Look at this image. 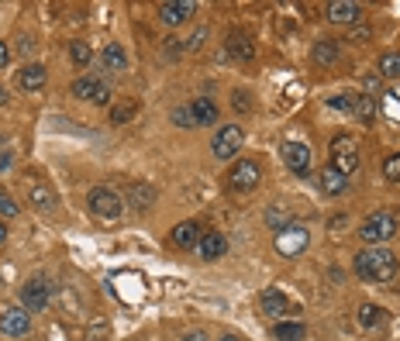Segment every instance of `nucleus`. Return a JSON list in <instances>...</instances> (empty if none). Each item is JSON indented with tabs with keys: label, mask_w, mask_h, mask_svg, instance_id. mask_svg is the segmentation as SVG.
<instances>
[{
	"label": "nucleus",
	"mask_w": 400,
	"mask_h": 341,
	"mask_svg": "<svg viewBox=\"0 0 400 341\" xmlns=\"http://www.w3.org/2000/svg\"><path fill=\"white\" fill-rule=\"evenodd\" d=\"M73 97H80V100H94V103H107L110 100V86L97 80V76H80L76 83H73Z\"/></svg>",
	"instance_id": "9d476101"
},
{
	"label": "nucleus",
	"mask_w": 400,
	"mask_h": 341,
	"mask_svg": "<svg viewBox=\"0 0 400 341\" xmlns=\"http://www.w3.org/2000/svg\"><path fill=\"white\" fill-rule=\"evenodd\" d=\"M380 76L400 80V52H383L380 56Z\"/></svg>",
	"instance_id": "c85d7f7f"
},
{
	"label": "nucleus",
	"mask_w": 400,
	"mask_h": 341,
	"mask_svg": "<svg viewBox=\"0 0 400 341\" xmlns=\"http://www.w3.org/2000/svg\"><path fill=\"white\" fill-rule=\"evenodd\" d=\"M28 200H31L38 210H45V214L56 210V193H52L45 183H31V186H28Z\"/></svg>",
	"instance_id": "4be33fe9"
},
{
	"label": "nucleus",
	"mask_w": 400,
	"mask_h": 341,
	"mask_svg": "<svg viewBox=\"0 0 400 341\" xmlns=\"http://www.w3.org/2000/svg\"><path fill=\"white\" fill-rule=\"evenodd\" d=\"M324 10H328V21H331V24H356L359 14H362V7L352 3V0H335V3H328Z\"/></svg>",
	"instance_id": "2eb2a0df"
},
{
	"label": "nucleus",
	"mask_w": 400,
	"mask_h": 341,
	"mask_svg": "<svg viewBox=\"0 0 400 341\" xmlns=\"http://www.w3.org/2000/svg\"><path fill=\"white\" fill-rule=\"evenodd\" d=\"M128 203H131L135 210H149V207L156 203V186H152V183H131V186H128Z\"/></svg>",
	"instance_id": "aec40b11"
},
{
	"label": "nucleus",
	"mask_w": 400,
	"mask_h": 341,
	"mask_svg": "<svg viewBox=\"0 0 400 341\" xmlns=\"http://www.w3.org/2000/svg\"><path fill=\"white\" fill-rule=\"evenodd\" d=\"M328 107H331V110L349 114V110L356 107V97H352V93H338V97H331V100H328Z\"/></svg>",
	"instance_id": "473e14b6"
},
{
	"label": "nucleus",
	"mask_w": 400,
	"mask_h": 341,
	"mask_svg": "<svg viewBox=\"0 0 400 341\" xmlns=\"http://www.w3.org/2000/svg\"><path fill=\"white\" fill-rule=\"evenodd\" d=\"M259 166L252 163V159H242V163H235L231 172H228V186L231 190H238V193H249V190H256L259 186Z\"/></svg>",
	"instance_id": "0eeeda50"
},
{
	"label": "nucleus",
	"mask_w": 400,
	"mask_h": 341,
	"mask_svg": "<svg viewBox=\"0 0 400 341\" xmlns=\"http://www.w3.org/2000/svg\"><path fill=\"white\" fill-rule=\"evenodd\" d=\"M262 310L269 317H283V314H297V303H290L283 290H262Z\"/></svg>",
	"instance_id": "9b49d317"
},
{
	"label": "nucleus",
	"mask_w": 400,
	"mask_h": 341,
	"mask_svg": "<svg viewBox=\"0 0 400 341\" xmlns=\"http://www.w3.org/2000/svg\"><path fill=\"white\" fill-rule=\"evenodd\" d=\"M197 252H200L203 262H214V258H221L224 252H228V238H224V235H217V231H207V235L200 238Z\"/></svg>",
	"instance_id": "f3484780"
},
{
	"label": "nucleus",
	"mask_w": 400,
	"mask_h": 341,
	"mask_svg": "<svg viewBox=\"0 0 400 341\" xmlns=\"http://www.w3.org/2000/svg\"><path fill=\"white\" fill-rule=\"evenodd\" d=\"M266 221H269V228H273V231H283V228H290V224H294L290 210H280V207H269V210H266Z\"/></svg>",
	"instance_id": "c756f323"
},
{
	"label": "nucleus",
	"mask_w": 400,
	"mask_h": 341,
	"mask_svg": "<svg viewBox=\"0 0 400 341\" xmlns=\"http://www.w3.org/2000/svg\"><path fill=\"white\" fill-rule=\"evenodd\" d=\"M273 338L276 341H303L307 338V328H303L300 321H280V324L273 328Z\"/></svg>",
	"instance_id": "393cba45"
},
{
	"label": "nucleus",
	"mask_w": 400,
	"mask_h": 341,
	"mask_svg": "<svg viewBox=\"0 0 400 341\" xmlns=\"http://www.w3.org/2000/svg\"><path fill=\"white\" fill-rule=\"evenodd\" d=\"M203 38H207V28H197V31L187 38V49H190V52H197L200 45H203Z\"/></svg>",
	"instance_id": "58836bf2"
},
{
	"label": "nucleus",
	"mask_w": 400,
	"mask_h": 341,
	"mask_svg": "<svg viewBox=\"0 0 400 341\" xmlns=\"http://www.w3.org/2000/svg\"><path fill=\"white\" fill-rule=\"evenodd\" d=\"M383 176H387V179H394V183H400V152H397V156H390V159L383 163Z\"/></svg>",
	"instance_id": "c9c22d12"
},
{
	"label": "nucleus",
	"mask_w": 400,
	"mask_h": 341,
	"mask_svg": "<svg viewBox=\"0 0 400 341\" xmlns=\"http://www.w3.org/2000/svg\"><path fill=\"white\" fill-rule=\"evenodd\" d=\"M10 63V49H7V42H0V69Z\"/></svg>",
	"instance_id": "a19ab883"
},
{
	"label": "nucleus",
	"mask_w": 400,
	"mask_h": 341,
	"mask_svg": "<svg viewBox=\"0 0 400 341\" xmlns=\"http://www.w3.org/2000/svg\"><path fill=\"white\" fill-rule=\"evenodd\" d=\"M7 242V224H0V245Z\"/></svg>",
	"instance_id": "a18cd8bd"
},
{
	"label": "nucleus",
	"mask_w": 400,
	"mask_h": 341,
	"mask_svg": "<svg viewBox=\"0 0 400 341\" xmlns=\"http://www.w3.org/2000/svg\"><path fill=\"white\" fill-rule=\"evenodd\" d=\"M242 142H245L242 128H238V124H224V128L214 135V142H210V152H214V159L228 163V159H235V156L242 152Z\"/></svg>",
	"instance_id": "39448f33"
},
{
	"label": "nucleus",
	"mask_w": 400,
	"mask_h": 341,
	"mask_svg": "<svg viewBox=\"0 0 400 341\" xmlns=\"http://www.w3.org/2000/svg\"><path fill=\"white\" fill-rule=\"evenodd\" d=\"M194 10H197V3H190V0H173V3H162V7H159V17H162L169 28H176V24L190 21Z\"/></svg>",
	"instance_id": "4468645a"
},
{
	"label": "nucleus",
	"mask_w": 400,
	"mask_h": 341,
	"mask_svg": "<svg viewBox=\"0 0 400 341\" xmlns=\"http://www.w3.org/2000/svg\"><path fill=\"white\" fill-rule=\"evenodd\" d=\"M173 124L176 128H194L197 121H194V110L190 107H173Z\"/></svg>",
	"instance_id": "72a5a7b5"
},
{
	"label": "nucleus",
	"mask_w": 400,
	"mask_h": 341,
	"mask_svg": "<svg viewBox=\"0 0 400 341\" xmlns=\"http://www.w3.org/2000/svg\"><path fill=\"white\" fill-rule=\"evenodd\" d=\"M317 186H321V193H328V197H338V193H345L349 179H345L342 172L335 169V166H324V169L317 172Z\"/></svg>",
	"instance_id": "a211bd4d"
},
{
	"label": "nucleus",
	"mask_w": 400,
	"mask_h": 341,
	"mask_svg": "<svg viewBox=\"0 0 400 341\" xmlns=\"http://www.w3.org/2000/svg\"><path fill=\"white\" fill-rule=\"evenodd\" d=\"M45 80H49V73H45V66H38V63H28L24 69H17V86H21V90H28V93L42 90Z\"/></svg>",
	"instance_id": "dca6fc26"
},
{
	"label": "nucleus",
	"mask_w": 400,
	"mask_h": 341,
	"mask_svg": "<svg viewBox=\"0 0 400 341\" xmlns=\"http://www.w3.org/2000/svg\"><path fill=\"white\" fill-rule=\"evenodd\" d=\"M21 300H24V310H45L49 307V283L42 276L28 279L21 286Z\"/></svg>",
	"instance_id": "1a4fd4ad"
},
{
	"label": "nucleus",
	"mask_w": 400,
	"mask_h": 341,
	"mask_svg": "<svg viewBox=\"0 0 400 341\" xmlns=\"http://www.w3.org/2000/svg\"><path fill=\"white\" fill-rule=\"evenodd\" d=\"M200 238H203V231H200L197 221H183V224H176V228H173L169 245H173V249H197Z\"/></svg>",
	"instance_id": "f8f14e48"
},
{
	"label": "nucleus",
	"mask_w": 400,
	"mask_h": 341,
	"mask_svg": "<svg viewBox=\"0 0 400 341\" xmlns=\"http://www.w3.org/2000/svg\"><path fill=\"white\" fill-rule=\"evenodd\" d=\"M283 163L297 172V176H310V149H307V145H300V142L283 145Z\"/></svg>",
	"instance_id": "ddd939ff"
},
{
	"label": "nucleus",
	"mask_w": 400,
	"mask_h": 341,
	"mask_svg": "<svg viewBox=\"0 0 400 341\" xmlns=\"http://www.w3.org/2000/svg\"><path fill=\"white\" fill-rule=\"evenodd\" d=\"M69 59H73V66H76V69H87V66H90V59H94L90 42H69Z\"/></svg>",
	"instance_id": "a878e982"
},
{
	"label": "nucleus",
	"mask_w": 400,
	"mask_h": 341,
	"mask_svg": "<svg viewBox=\"0 0 400 341\" xmlns=\"http://www.w3.org/2000/svg\"><path fill=\"white\" fill-rule=\"evenodd\" d=\"M224 49H228V56H231V59H238V63L256 59V42H252L249 35H242V31H238V35H231Z\"/></svg>",
	"instance_id": "6ab92c4d"
},
{
	"label": "nucleus",
	"mask_w": 400,
	"mask_h": 341,
	"mask_svg": "<svg viewBox=\"0 0 400 341\" xmlns=\"http://www.w3.org/2000/svg\"><path fill=\"white\" fill-rule=\"evenodd\" d=\"M231 107H235L238 114H249V110H252V100H249V93H245V90H235V97H231Z\"/></svg>",
	"instance_id": "f704fd0d"
},
{
	"label": "nucleus",
	"mask_w": 400,
	"mask_h": 341,
	"mask_svg": "<svg viewBox=\"0 0 400 341\" xmlns=\"http://www.w3.org/2000/svg\"><path fill=\"white\" fill-rule=\"evenodd\" d=\"M352 110H356V117H359V121H366V124H369V121H373V114H376V103H373V97H356V107H352Z\"/></svg>",
	"instance_id": "7c9ffc66"
},
{
	"label": "nucleus",
	"mask_w": 400,
	"mask_h": 341,
	"mask_svg": "<svg viewBox=\"0 0 400 341\" xmlns=\"http://www.w3.org/2000/svg\"><path fill=\"white\" fill-rule=\"evenodd\" d=\"M100 59H103V66L110 69V73H121V69H128V52L121 49V45H107L103 52H100Z\"/></svg>",
	"instance_id": "b1692460"
},
{
	"label": "nucleus",
	"mask_w": 400,
	"mask_h": 341,
	"mask_svg": "<svg viewBox=\"0 0 400 341\" xmlns=\"http://www.w3.org/2000/svg\"><path fill=\"white\" fill-rule=\"evenodd\" d=\"M307 245H310V231H307L303 224H290V228L276 231V252H280V256L294 258V256H300Z\"/></svg>",
	"instance_id": "423d86ee"
},
{
	"label": "nucleus",
	"mask_w": 400,
	"mask_h": 341,
	"mask_svg": "<svg viewBox=\"0 0 400 341\" xmlns=\"http://www.w3.org/2000/svg\"><path fill=\"white\" fill-rule=\"evenodd\" d=\"M369 35H373V28H369V24H359V28H352L349 42H369Z\"/></svg>",
	"instance_id": "4c0bfd02"
},
{
	"label": "nucleus",
	"mask_w": 400,
	"mask_h": 341,
	"mask_svg": "<svg viewBox=\"0 0 400 341\" xmlns=\"http://www.w3.org/2000/svg\"><path fill=\"white\" fill-rule=\"evenodd\" d=\"M10 163H14V156H10V152H3V149H0V172L7 169V166H10Z\"/></svg>",
	"instance_id": "37998d69"
},
{
	"label": "nucleus",
	"mask_w": 400,
	"mask_h": 341,
	"mask_svg": "<svg viewBox=\"0 0 400 341\" xmlns=\"http://www.w3.org/2000/svg\"><path fill=\"white\" fill-rule=\"evenodd\" d=\"M87 207H90V214H97L100 221H117V217H121V210H124V200H121L114 190L97 186V190H90Z\"/></svg>",
	"instance_id": "7ed1b4c3"
},
{
	"label": "nucleus",
	"mask_w": 400,
	"mask_h": 341,
	"mask_svg": "<svg viewBox=\"0 0 400 341\" xmlns=\"http://www.w3.org/2000/svg\"><path fill=\"white\" fill-rule=\"evenodd\" d=\"M383 110L390 121H400V90H387L383 93Z\"/></svg>",
	"instance_id": "2f4dec72"
},
{
	"label": "nucleus",
	"mask_w": 400,
	"mask_h": 341,
	"mask_svg": "<svg viewBox=\"0 0 400 341\" xmlns=\"http://www.w3.org/2000/svg\"><path fill=\"white\" fill-rule=\"evenodd\" d=\"M176 42H180V38H166V52H169V56H176V52L183 49V45H176Z\"/></svg>",
	"instance_id": "79ce46f5"
},
{
	"label": "nucleus",
	"mask_w": 400,
	"mask_h": 341,
	"mask_svg": "<svg viewBox=\"0 0 400 341\" xmlns=\"http://www.w3.org/2000/svg\"><path fill=\"white\" fill-rule=\"evenodd\" d=\"M383 317H387V310L376 307V303H362V307H359V324H362V328H376Z\"/></svg>",
	"instance_id": "cd10ccee"
},
{
	"label": "nucleus",
	"mask_w": 400,
	"mask_h": 341,
	"mask_svg": "<svg viewBox=\"0 0 400 341\" xmlns=\"http://www.w3.org/2000/svg\"><path fill=\"white\" fill-rule=\"evenodd\" d=\"M397 235V217L394 214H387V210H376V214H369L366 221H362V228H359V238L366 242V245H383V242H390Z\"/></svg>",
	"instance_id": "f03ea898"
},
{
	"label": "nucleus",
	"mask_w": 400,
	"mask_h": 341,
	"mask_svg": "<svg viewBox=\"0 0 400 341\" xmlns=\"http://www.w3.org/2000/svg\"><path fill=\"white\" fill-rule=\"evenodd\" d=\"M135 114H138V103L135 100H121L117 107H110V124H128Z\"/></svg>",
	"instance_id": "bb28decb"
},
{
	"label": "nucleus",
	"mask_w": 400,
	"mask_h": 341,
	"mask_svg": "<svg viewBox=\"0 0 400 341\" xmlns=\"http://www.w3.org/2000/svg\"><path fill=\"white\" fill-rule=\"evenodd\" d=\"M90 341H107V328H103V324H97V328L90 331Z\"/></svg>",
	"instance_id": "ea45409f"
},
{
	"label": "nucleus",
	"mask_w": 400,
	"mask_h": 341,
	"mask_svg": "<svg viewBox=\"0 0 400 341\" xmlns=\"http://www.w3.org/2000/svg\"><path fill=\"white\" fill-rule=\"evenodd\" d=\"M221 341H238V338H231V335H228V338H221Z\"/></svg>",
	"instance_id": "de8ad7c7"
},
{
	"label": "nucleus",
	"mask_w": 400,
	"mask_h": 341,
	"mask_svg": "<svg viewBox=\"0 0 400 341\" xmlns=\"http://www.w3.org/2000/svg\"><path fill=\"white\" fill-rule=\"evenodd\" d=\"M331 166L342 172V176H352L359 169V145L352 135H338L331 142Z\"/></svg>",
	"instance_id": "20e7f679"
},
{
	"label": "nucleus",
	"mask_w": 400,
	"mask_h": 341,
	"mask_svg": "<svg viewBox=\"0 0 400 341\" xmlns=\"http://www.w3.org/2000/svg\"><path fill=\"white\" fill-rule=\"evenodd\" d=\"M0 103H7V90L3 86H0Z\"/></svg>",
	"instance_id": "49530a36"
},
{
	"label": "nucleus",
	"mask_w": 400,
	"mask_h": 341,
	"mask_svg": "<svg viewBox=\"0 0 400 341\" xmlns=\"http://www.w3.org/2000/svg\"><path fill=\"white\" fill-rule=\"evenodd\" d=\"M338 52H342L338 42H335V38H324V42H317V45L310 49V59H314L317 66H335V63H338Z\"/></svg>",
	"instance_id": "412c9836"
},
{
	"label": "nucleus",
	"mask_w": 400,
	"mask_h": 341,
	"mask_svg": "<svg viewBox=\"0 0 400 341\" xmlns=\"http://www.w3.org/2000/svg\"><path fill=\"white\" fill-rule=\"evenodd\" d=\"M183 341H207V335H203V331H190Z\"/></svg>",
	"instance_id": "c03bdc74"
},
{
	"label": "nucleus",
	"mask_w": 400,
	"mask_h": 341,
	"mask_svg": "<svg viewBox=\"0 0 400 341\" xmlns=\"http://www.w3.org/2000/svg\"><path fill=\"white\" fill-rule=\"evenodd\" d=\"M0 331L10 335V338L28 335V331H31V317H28V310H24V307H3V314H0Z\"/></svg>",
	"instance_id": "6e6552de"
},
{
	"label": "nucleus",
	"mask_w": 400,
	"mask_h": 341,
	"mask_svg": "<svg viewBox=\"0 0 400 341\" xmlns=\"http://www.w3.org/2000/svg\"><path fill=\"white\" fill-rule=\"evenodd\" d=\"M400 269V262L394 252H387V249H366V252H359L356 256V272H359V279H369V283H387V279H394Z\"/></svg>",
	"instance_id": "f257e3e1"
},
{
	"label": "nucleus",
	"mask_w": 400,
	"mask_h": 341,
	"mask_svg": "<svg viewBox=\"0 0 400 341\" xmlns=\"http://www.w3.org/2000/svg\"><path fill=\"white\" fill-rule=\"evenodd\" d=\"M14 214H17V203H14V197L0 190V217H14Z\"/></svg>",
	"instance_id": "e433bc0d"
},
{
	"label": "nucleus",
	"mask_w": 400,
	"mask_h": 341,
	"mask_svg": "<svg viewBox=\"0 0 400 341\" xmlns=\"http://www.w3.org/2000/svg\"><path fill=\"white\" fill-rule=\"evenodd\" d=\"M190 110H194V121H197V124H214V121H217V103H214L210 97H197V100L190 103Z\"/></svg>",
	"instance_id": "5701e85b"
}]
</instances>
